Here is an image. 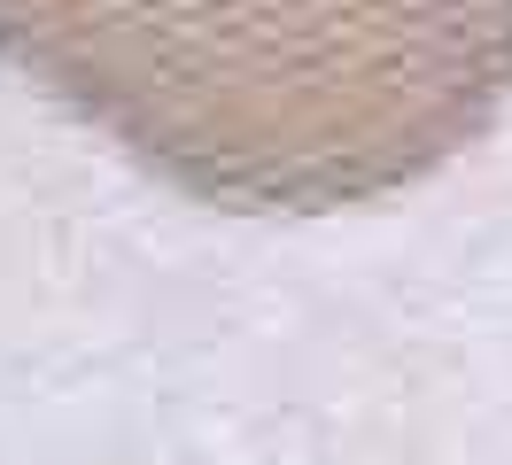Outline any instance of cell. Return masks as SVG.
I'll list each match as a JSON object with an SVG mask.
<instances>
[{
	"mask_svg": "<svg viewBox=\"0 0 512 465\" xmlns=\"http://www.w3.org/2000/svg\"><path fill=\"white\" fill-rule=\"evenodd\" d=\"M0 70L241 217L427 186L512 109V0H0Z\"/></svg>",
	"mask_w": 512,
	"mask_h": 465,
	"instance_id": "6da1fadb",
	"label": "cell"
}]
</instances>
